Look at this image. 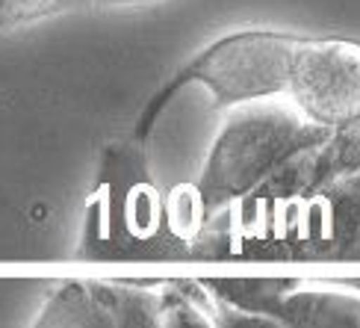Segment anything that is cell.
I'll list each match as a JSON object with an SVG mask.
<instances>
[{
	"mask_svg": "<svg viewBox=\"0 0 360 328\" xmlns=\"http://www.w3.org/2000/svg\"><path fill=\"white\" fill-rule=\"evenodd\" d=\"M331 133L334 130L310 122L287 95L236 103L204 160L195 189L198 207L213 213L245 198L292 160L322 148Z\"/></svg>",
	"mask_w": 360,
	"mask_h": 328,
	"instance_id": "1",
	"label": "cell"
},
{
	"mask_svg": "<svg viewBox=\"0 0 360 328\" xmlns=\"http://www.w3.org/2000/svg\"><path fill=\"white\" fill-rule=\"evenodd\" d=\"M298 39L302 36L275 33V30H243L213 42L148 103L145 115L139 118L136 139L148 137L166 103L192 83L204 86L213 95L216 107H236V103L287 95Z\"/></svg>",
	"mask_w": 360,
	"mask_h": 328,
	"instance_id": "2",
	"label": "cell"
},
{
	"mask_svg": "<svg viewBox=\"0 0 360 328\" xmlns=\"http://www.w3.org/2000/svg\"><path fill=\"white\" fill-rule=\"evenodd\" d=\"M287 98L310 122L342 130L360 122V44L298 39Z\"/></svg>",
	"mask_w": 360,
	"mask_h": 328,
	"instance_id": "3",
	"label": "cell"
},
{
	"mask_svg": "<svg viewBox=\"0 0 360 328\" xmlns=\"http://www.w3.org/2000/svg\"><path fill=\"white\" fill-rule=\"evenodd\" d=\"M162 296L103 284V281H68L51 296L36 325H157Z\"/></svg>",
	"mask_w": 360,
	"mask_h": 328,
	"instance_id": "4",
	"label": "cell"
},
{
	"mask_svg": "<svg viewBox=\"0 0 360 328\" xmlns=\"http://www.w3.org/2000/svg\"><path fill=\"white\" fill-rule=\"evenodd\" d=\"M319 198V248L328 258H360V169L346 172Z\"/></svg>",
	"mask_w": 360,
	"mask_h": 328,
	"instance_id": "5",
	"label": "cell"
},
{
	"mask_svg": "<svg viewBox=\"0 0 360 328\" xmlns=\"http://www.w3.org/2000/svg\"><path fill=\"white\" fill-rule=\"evenodd\" d=\"M74 0H0V30L24 27L56 12H65Z\"/></svg>",
	"mask_w": 360,
	"mask_h": 328,
	"instance_id": "6",
	"label": "cell"
},
{
	"mask_svg": "<svg viewBox=\"0 0 360 328\" xmlns=\"http://www.w3.org/2000/svg\"><path fill=\"white\" fill-rule=\"evenodd\" d=\"M92 4H103V6H133V4H148V0H92Z\"/></svg>",
	"mask_w": 360,
	"mask_h": 328,
	"instance_id": "7",
	"label": "cell"
}]
</instances>
